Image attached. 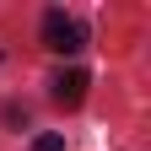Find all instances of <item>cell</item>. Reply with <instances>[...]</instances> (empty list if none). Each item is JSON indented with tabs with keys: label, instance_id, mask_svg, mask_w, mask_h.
Listing matches in <instances>:
<instances>
[{
	"label": "cell",
	"instance_id": "cell-1",
	"mask_svg": "<svg viewBox=\"0 0 151 151\" xmlns=\"http://www.w3.org/2000/svg\"><path fill=\"white\" fill-rule=\"evenodd\" d=\"M43 49H54V54L86 49V27L76 22V16H65V11H49V16H43Z\"/></svg>",
	"mask_w": 151,
	"mask_h": 151
},
{
	"label": "cell",
	"instance_id": "cell-2",
	"mask_svg": "<svg viewBox=\"0 0 151 151\" xmlns=\"http://www.w3.org/2000/svg\"><path fill=\"white\" fill-rule=\"evenodd\" d=\"M86 86H92V76H86V70H65L60 81H54V97H60L65 108H76V103L86 97Z\"/></svg>",
	"mask_w": 151,
	"mask_h": 151
},
{
	"label": "cell",
	"instance_id": "cell-3",
	"mask_svg": "<svg viewBox=\"0 0 151 151\" xmlns=\"http://www.w3.org/2000/svg\"><path fill=\"white\" fill-rule=\"evenodd\" d=\"M32 151H65V140H60V135H38Z\"/></svg>",
	"mask_w": 151,
	"mask_h": 151
}]
</instances>
